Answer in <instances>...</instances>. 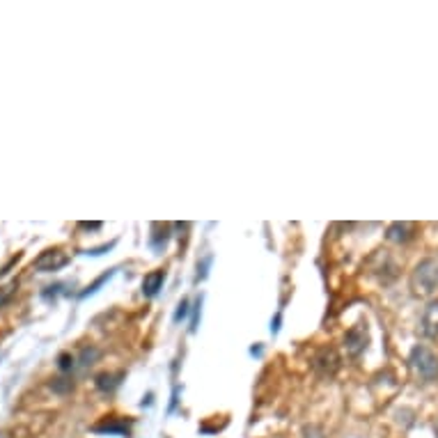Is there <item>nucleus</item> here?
I'll use <instances>...</instances> for the list:
<instances>
[{
	"mask_svg": "<svg viewBox=\"0 0 438 438\" xmlns=\"http://www.w3.org/2000/svg\"><path fill=\"white\" fill-rule=\"evenodd\" d=\"M411 365L418 372V376L425 379V381H436L438 379V358L427 346H416L411 351Z\"/></svg>",
	"mask_w": 438,
	"mask_h": 438,
	"instance_id": "obj_1",
	"label": "nucleus"
},
{
	"mask_svg": "<svg viewBox=\"0 0 438 438\" xmlns=\"http://www.w3.org/2000/svg\"><path fill=\"white\" fill-rule=\"evenodd\" d=\"M436 283H438V267H436V264L432 260L418 264L416 274H413V278H411L413 292H416V294H432Z\"/></svg>",
	"mask_w": 438,
	"mask_h": 438,
	"instance_id": "obj_2",
	"label": "nucleus"
},
{
	"mask_svg": "<svg viewBox=\"0 0 438 438\" xmlns=\"http://www.w3.org/2000/svg\"><path fill=\"white\" fill-rule=\"evenodd\" d=\"M67 264H69V255L64 253L62 248H48V250H44L35 260L32 267L41 271V274H48V271H60L62 267H67Z\"/></svg>",
	"mask_w": 438,
	"mask_h": 438,
	"instance_id": "obj_3",
	"label": "nucleus"
},
{
	"mask_svg": "<svg viewBox=\"0 0 438 438\" xmlns=\"http://www.w3.org/2000/svg\"><path fill=\"white\" fill-rule=\"evenodd\" d=\"M337 367H340V356L335 353V349H321L315 358V369L321 376H333Z\"/></svg>",
	"mask_w": 438,
	"mask_h": 438,
	"instance_id": "obj_4",
	"label": "nucleus"
},
{
	"mask_svg": "<svg viewBox=\"0 0 438 438\" xmlns=\"http://www.w3.org/2000/svg\"><path fill=\"white\" fill-rule=\"evenodd\" d=\"M344 344H346V351H349L351 356H358V353L367 346V330H365V326H353L349 333L344 335Z\"/></svg>",
	"mask_w": 438,
	"mask_h": 438,
	"instance_id": "obj_5",
	"label": "nucleus"
},
{
	"mask_svg": "<svg viewBox=\"0 0 438 438\" xmlns=\"http://www.w3.org/2000/svg\"><path fill=\"white\" fill-rule=\"evenodd\" d=\"M420 330L425 337H436L438 335V301H432L423 312L420 319Z\"/></svg>",
	"mask_w": 438,
	"mask_h": 438,
	"instance_id": "obj_6",
	"label": "nucleus"
},
{
	"mask_svg": "<svg viewBox=\"0 0 438 438\" xmlns=\"http://www.w3.org/2000/svg\"><path fill=\"white\" fill-rule=\"evenodd\" d=\"M163 280H165V271L163 269H154V271H150V274L145 276V280H143V294L145 296H156L159 294V289L163 287Z\"/></svg>",
	"mask_w": 438,
	"mask_h": 438,
	"instance_id": "obj_7",
	"label": "nucleus"
},
{
	"mask_svg": "<svg viewBox=\"0 0 438 438\" xmlns=\"http://www.w3.org/2000/svg\"><path fill=\"white\" fill-rule=\"evenodd\" d=\"M413 232H416V225H413V222H393V225L388 227V239L402 243V241L413 239Z\"/></svg>",
	"mask_w": 438,
	"mask_h": 438,
	"instance_id": "obj_8",
	"label": "nucleus"
},
{
	"mask_svg": "<svg viewBox=\"0 0 438 438\" xmlns=\"http://www.w3.org/2000/svg\"><path fill=\"white\" fill-rule=\"evenodd\" d=\"M94 432H104V434H124V432H129V427H127V423H118L115 418H111V420H104L101 425H97V427H94Z\"/></svg>",
	"mask_w": 438,
	"mask_h": 438,
	"instance_id": "obj_9",
	"label": "nucleus"
},
{
	"mask_svg": "<svg viewBox=\"0 0 438 438\" xmlns=\"http://www.w3.org/2000/svg\"><path fill=\"white\" fill-rule=\"evenodd\" d=\"M120 379H122V374H99L97 376V388L99 390H104V393L115 390V388L120 386Z\"/></svg>",
	"mask_w": 438,
	"mask_h": 438,
	"instance_id": "obj_10",
	"label": "nucleus"
},
{
	"mask_svg": "<svg viewBox=\"0 0 438 438\" xmlns=\"http://www.w3.org/2000/svg\"><path fill=\"white\" fill-rule=\"evenodd\" d=\"M14 292H16V283H10L7 287H0V308H5V305L10 303Z\"/></svg>",
	"mask_w": 438,
	"mask_h": 438,
	"instance_id": "obj_11",
	"label": "nucleus"
},
{
	"mask_svg": "<svg viewBox=\"0 0 438 438\" xmlns=\"http://www.w3.org/2000/svg\"><path fill=\"white\" fill-rule=\"evenodd\" d=\"M71 388H73V383L67 381V379H55V381H53V390L55 393H67V390H71Z\"/></svg>",
	"mask_w": 438,
	"mask_h": 438,
	"instance_id": "obj_12",
	"label": "nucleus"
},
{
	"mask_svg": "<svg viewBox=\"0 0 438 438\" xmlns=\"http://www.w3.org/2000/svg\"><path fill=\"white\" fill-rule=\"evenodd\" d=\"M57 367H60L62 372H67V369H71L73 367V358L69 356V353H62L60 358H57Z\"/></svg>",
	"mask_w": 438,
	"mask_h": 438,
	"instance_id": "obj_13",
	"label": "nucleus"
},
{
	"mask_svg": "<svg viewBox=\"0 0 438 438\" xmlns=\"http://www.w3.org/2000/svg\"><path fill=\"white\" fill-rule=\"evenodd\" d=\"M186 308H188V303H186V301H181V303H179V310H177V317H175L177 321L186 315Z\"/></svg>",
	"mask_w": 438,
	"mask_h": 438,
	"instance_id": "obj_14",
	"label": "nucleus"
},
{
	"mask_svg": "<svg viewBox=\"0 0 438 438\" xmlns=\"http://www.w3.org/2000/svg\"><path fill=\"white\" fill-rule=\"evenodd\" d=\"M83 229H99L101 227V222H80Z\"/></svg>",
	"mask_w": 438,
	"mask_h": 438,
	"instance_id": "obj_15",
	"label": "nucleus"
}]
</instances>
